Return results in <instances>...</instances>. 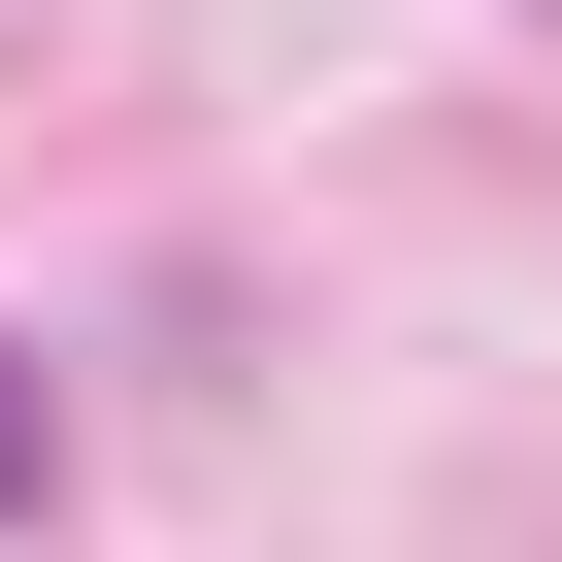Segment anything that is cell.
Segmentation results:
<instances>
[{
	"label": "cell",
	"mask_w": 562,
	"mask_h": 562,
	"mask_svg": "<svg viewBox=\"0 0 562 562\" xmlns=\"http://www.w3.org/2000/svg\"><path fill=\"white\" fill-rule=\"evenodd\" d=\"M0 529H34V364H0Z\"/></svg>",
	"instance_id": "1"
}]
</instances>
